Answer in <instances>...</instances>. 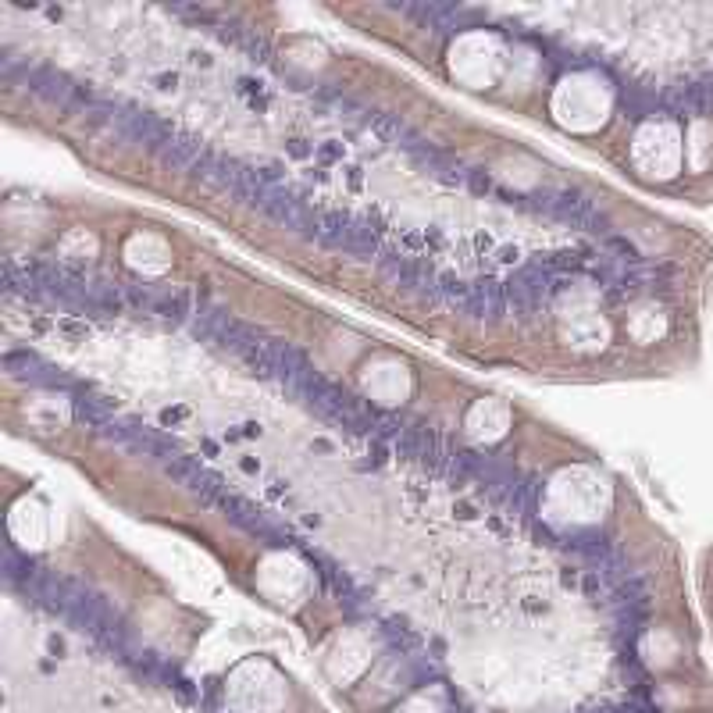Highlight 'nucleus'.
I'll return each mask as SVG.
<instances>
[{
    "label": "nucleus",
    "instance_id": "obj_1",
    "mask_svg": "<svg viewBox=\"0 0 713 713\" xmlns=\"http://www.w3.org/2000/svg\"><path fill=\"white\" fill-rule=\"evenodd\" d=\"M157 157H161L164 164H172V168L193 172V168H197V164L207 157V150L200 147L197 140H189V136H179V132H172V136L164 140V147L157 150Z\"/></svg>",
    "mask_w": 713,
    "mask_h": 713
}]
</instances>
